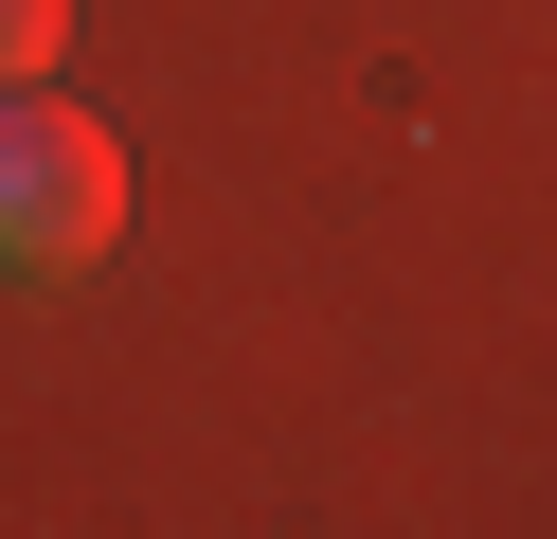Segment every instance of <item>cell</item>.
Instances as JSON below:
<instances>
[{
	"instance_id": "7a4b0ae2",
	"label": "cell",
	"mask_w": 557,
	"mask_h": 539,
	"mask_svg": "<svg viewBox=\"0 0 557 539\" xmlns=\"http://www.w3.org/2000/svg\"><path fill=\"white\" fill-rule=\"evenodd\" d=\"M54 36H73V0H0V90H37Z\"/></svg>"
},
{
	"instance_id": "6da1fadb",
	"label": "cell",
	"mask_w": 557,
	"mask_h": 539,
	"mask_svg": "<svg viewBox=\"0 0 557 539\" xmlns=\"http://www.w3.org/2000/svg\"><path fill=\"white\" fill-rule=\"evenodd\" d=\"M126 216V144L90 126L73 90H0V270H90Z\"/></svg>"
}]
</instances>
